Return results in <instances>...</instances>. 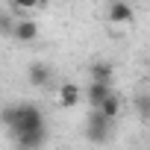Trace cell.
<instances>
[{"label": "cell", "instance_id": "obj_1", "mask_svg": "<svg viewBox=\"0 0 150 150\" xmlns=\"http://www.w3.org/2000/svg\"><path fill=\"white\" fill-rule=\"evenodd\" d=\"M3 121L12 129V138L18 144V150H38L47 141V127H44V115L38 106L33 103H18V106H6L0 112Z\"/></svg>", "mask_w": 150, "mask_h": 150}, {"label": "cell", "instance_id": "obj_2", "mask_svg": "<svg viewBox=\"0 0 150 150\" xmlns=\"http://www.w3.org/2000/svg\"><path fill=\"white\" fill-rule=\"evenodd\" d=\"M86 135H88V141H91V144H103V141H109V135H112V121H109V118H103V115L94 109V112L88 115Z\"/></svg>", "mask_w": 150, "mask_h": 150}, {"label": "cell", "instance_id": "obj_3", "mask_svg": "<svg viewBox=\"0 0 150 150\" xmlns=\"http://www.w3.org/2000/svg\"><path fill=\"white\" fill-rule=\"evenodd\" d=\"M12 35H15V41H21V44H30V41H35V38H38V24H35L33 18L15 21V27H12Z\"/></svg>", "mask_w": 150, "mask_h": 150}, {"label": "cell", "instance_id": "obj_4", "mask_svg": "<svg viewBox=\"0 0 150 150\" xmlns=\"http://www.w3.org/2000/svg\"><path fill=\"white\" fill-rule=\"evenodd\" d=\"M112 24H132V18H135V12H132V6L127 3V0H112L109 3V15H106Z\"/></svg>", "mask_w": 150, "mask_h": 150}, {"label": "cell", "instance_id": "obj_5", "mask_svg": "<svg viewBox=\"0 0 150 150\" xmlns=\"http://www.w3.org/2000/svg\"><path fill=\"white\" fill-rule=\"evenodd\" d=\"M50 68L44 65V62H33L30 68H27V80L33 83V88H44V86H50Z\"/></svg>", "mask_w": 150, "mask_h": 150}, {"label": "cell", "instance_id": "obj_6", "mask_svg": "<svg viewBox=\"0 0 150 150\" xmlns=\"http://www.w3.org/2000/svg\"><path fill=\"white\" fill-rule=\"evenodd\" d=\"M97 112L103 115V118H109V121H115L118 115H121V97L115 94V91H109L103 100H100V106H97Z\"/></svg>", "mask_w": 150, "mask_h": 150}, {"label": "cell", "instance_id": "obj_7", "mask_svg": "<svg viewBox=\"0 0 150 150\" xmlns=\"http://www.w3.org/2000/svg\"><path fill=\"white\" fill-rule=\"evenodd\" d=\"M59 103L65 109H74V106L80 103V86L77 83H62L59 86Z\"/></svg>", "mask_w": 150, "mask_h": 150}, {"label": "cell", "instance_id": "obj_8", "mask_svg": "<svg viewBox=\"0 0 150 150\" xmlns=\"http://www.w3.org/2000/svg\"><path fill=\"white\" fill-rule=\"evenodd\" d=\"M109 91H112V83H91V86H88V103L97 109L100 100H103Z\"/></svg>", "mask_w": 150, "mask_h": 150}, {"label": "cell", "instance_id": "obj_9", "mask_svg": "<svg viewBox=\"0 0 150 150\" xmlns=\"http://www.w3.org/2000/svg\"><path fill=\"white\" fill-rule=\"evenodd\" d=\"M91 83H112V65L109 62H94L91 65Z\"/></svg>", "mask_w": 150, "mask_h": 150}, {"label": "cell", "instance_id": "obj_10", "mask_svg": "<svg viewBox=\"0 0 150 150\" xmlns=\"http://www.w3.org/2000/svg\"><path fill=\"white\" fill-rule=\"evenodd\" d=\"M12 3H15L18 9H38V6L47 3V0H12Z\"/></svg>", "mask_w": 150, "mask_h": 150}, {"label": "cell", "instance_id": "obj_11", "mask_svg": "<svg viewBox=\"0 0 150 150\" xmlns=\"http://www.w3.org/2000/svg\"><path fill=\"white\" fill-rule=\"evenodd\" d=\"M12 27H15V21H12V18H6V15H0V33H6V35H12Z\"/></svg>", "mask_w": 150, "mask_h": 150}, {"label": "cell", "instance_id": "obj_12", "mask_svg": "<svg viewBox=\"0 0 150 150\" xmlns=\"http://www.w3.org/2000/svg\"><path fill=\"white\" fill-rule=\"evenodd\" d=\"M138 112L147 115V97H138Z\"/></svg>", "mask_w": 150, "mask_h": 150}]
</instances>
